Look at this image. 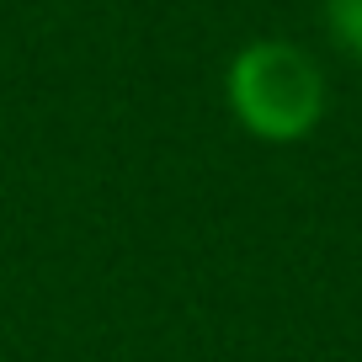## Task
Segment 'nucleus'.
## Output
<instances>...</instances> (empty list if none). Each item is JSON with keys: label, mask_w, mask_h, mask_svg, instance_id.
<instances>
[{"label": "nucleus", "mask_w": 362, "mask_h": 362, "mask_svg": "<svg viewBox=\"0 0 362 362\" xmlns=\"http://www.w3.org/2000/svg\"><path fill=\"white\" fill-rule=\"evenodd\" d=\"M229 117L261 144H304L330 107V80L309 48L288 37H256L224 69Z\"/></svg>", "instance_id": "obj_1"}, {"label": "nucleus", "mask_w": 362, "mask_h": 362, "mask_svg": "<svg viewBox=\"0 0 362 362\" xmlns=\"http://www.w3.org/2000/svg\"><path fill=\"white\" fill-rule=\"evenodd\" d=\"M325 33L351 64H362V0H325Z\"/></svg>", "instance_id": "obj_2"}]
</instances>
